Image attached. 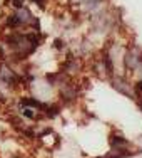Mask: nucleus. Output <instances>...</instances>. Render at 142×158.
Here are the masks:
<instances>
[{"label": "nucleus", "mask_w": 142, "mask_h": 158, "mask_svg": "<svg viewBox=\"0 0 142 158\" xmlns=\"http://www.w3.org/2000/svg\"><path fill=\"white\" fill-rule=\"evenodd\" d=\"M109 145H110V150H129L130 143L121 133H112L109 138Z\"/></svg>", "instance_id": "f257e3e1"}, {"label": "nucleus", "mask_w": 142, "mask_h": 158, "mask_svg": "<svg viewBox=\"0 0 142 158\" xmlns=\"http://www.w3.org/2000/svg\"><path fill=\"white\" fill-rule=\"evenodd\" d=\"M112 86L117 89L119 93H122L127 98H132V89H130V82H127L124 77H112Z\"/></svg>", "instance_id": "f03ea898"}, {"label": "nucleus", "mask_w": 142, "mask_h": 158, "mask_svg": "<svg viewBox=\"0 0 142 158\" xmlns=\"http://www.w3.org/2000/svg\"><path fill=\"white\" fill-rule=\"evenodd\" d=\"M33 2H35L39 7H45V2H47V0H33Z\"/></svg>", "instance_id": "7ed1b4c3"}, {"label": "nucleus", "mask_w": 142, "mask_h": 158, "mask_svg": "<svg viewBox=\"0 0 142 158\" xmlns=\"http://www.w3.org/2000/svg\"><path fill=\"white\" fill-rule=\"evenodd\" d=\"M134 99H136L137 106H139V108H140V111H142V96H140V98H134Z\"/></svg>", "instance_id": "20e7f679"}, {"label": "nucleus", "mask_w": 142, "mask_h": 158, "mask_svg": "<svg viewBox=\"0 0 142 158\" xmlns=\"http://www.w3.org/2000/svg\"><path fill=\"white\" fill-rule=\"evenodd\" d=\"M2 101H3V98H2V94H0V103H2Z\"/></svg>", "instance_id": "39448f33"}, {"label": "nucleus", "mask_w": 142, "mask_h": 158, "mask_svg": "<svg viewBox=\"0 0 142 158\" xmlns=\"http://www.w3.org/2000/svg\"><path fill=\"white\" fill-rule=\"evenodd\" d=\"M99 158H106V156H99Z\"/></svg>", "instance_id": "423d86ee"}]
</instances>
